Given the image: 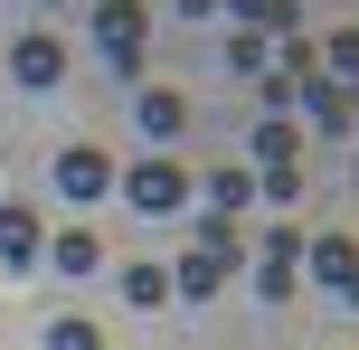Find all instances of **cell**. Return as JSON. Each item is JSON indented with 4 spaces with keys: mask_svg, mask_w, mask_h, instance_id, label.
Wrapping results in <instances>:
<instances>
[{
    "mask_svg": "<svg viewBox=\"0 0 359 350\" xmlns=\"http://www.w3.org/2000/svg\"><path fill=\"white\" fill-rule=\"evenodd\" d=\"M0 86H38V95H57V86H67V38H48V29L10 38V57H0Z\"/></svg>",
    "mask_w": 359,
    "mask_h": 350,
    "instance_id": "cell-1",
    "label": "cell"
},
{
    "mask_svg": "<svg viewBox=\"0 0 359 350\" xmlns=\"http://www.w3.org/2000/svg\"><path fill=\"white\" fill-rule=\"evenodd\" d=\"M114 189H123L142 218H170V208H189V170H180V161H133V170H114Z\"/></svg>",
    "mask_w": 359,
    "mask_h": 350,
    "instance_id": "cell-2",
    "label": "cell"
},
{
    "mask_svg": "<svg viewBox=\"0 0 359 350\" xmlns=\"http://www.w3.org/2000/svg\"><path fill=\"white\" fill-rule=\"evenodd\" d=\"M95 38H104L114 76H133V67L151 57V19H142V0H104V10H95Z\"/></svg>",
    "mask_w": 359,
    "mask_h": 350,
    "instance_id": "cell-3",
    "label": "cell"
},
{
    "mask_svg": "<svg viewBox=\"0 0 359 350\" xmlns=\"http://www.w3.org/2000/svg\"><path fill=\"white\" fill-rule=\"evenodd\" d=\"M293 284H303V246H293V237H265V256H255V303H274V313H284Z\"/></svg>",
    "mask_w": 359,
    "mask_h": 350,
    "instance_id": "cell-4",
    "label": "cell"
},
{
    "mask_svg": "<svg viewBox=\"0 0 359 350\" xmlns=\"http://www.w3.org/2000/svg\"><path fill=\"white\" fill-rule=\"evenodd\" d=\"M57 189H67V199H104V189H114V161H104V152H95V142H76V152H57Z\"/></svg>",
    "mask_w": 359,
    "mask_h": 350,
    "instance_id": "cell-5",
    "label": "cell"
},
{
    "mask_svg": "<svg viewBox=\"0 0 359 350\" xmlns=\"http://www.w3.org/2000/svg\"><path fill=\"white\" fill-rule=\"evenodd\" d=\"M303 114H312V133H359V95L341 86V76H312V86H303Z\"/></svg>",
    "mask_w": 359,
    "mask_h": 350,
    "instance_id": "cell-6",
    "label": "cell"
},
{
    "mask_svg": "<svg viewBox=\"0 0 359 350\" xmlns=\"http://www.w3.org/2000/svg\"><path fill=\"white\" fill-rule=\"evenodd\" d=\"M312 275L359 313V237H312Z\"/></svg>",
    "mask_w": 359,
    "mask_h": 350,
    "instance_id": "cell-7",
    "label": "cell"
},
{
    "mask_svg": "<svg viewBox=\"0 0 359 350\" xmlns=\"http://www.w3.org/2000/svg\"><path fill=\"white\" fill-rule=\"evenodd\" d=\"M38 246H48L38 208L29 199H0V265H38Z\"/></svg>",
    "mask_w": 359,
    "mask_h": 350,
    "instance_id": "cell-8",
    "label": "cell"
},
{
    "mask_svg": "<svg viewBox=\"0 0 359 350\" xmlns=\"http://www.w3.org/2000/svg\"><path fill=\"white\" fill-rule=\"evenodd\" d=\"M217 284H227V256H208V246H189V256L170 265V294H180V303H208Z\"/></svg>",
    "mask_w": 359,
    "mask_h": 350,
    "instance_id": "cell-9",
    "label": "cell"
},
{
    "mask_svg": "<svg viewBox=\"0 0 359 350\" xmlns=\"http://www.w3.org/2000/svg\"><path fill=\"white\" fill-rule=\"evenodd\" d=\"M217 10H236L255 38H293L303 29V0H217Z\"/></svg>",
    "mask_w": 359,
    "mask_h": 350,
    "instance_id": "cell-10",
    "label": "cell"
},
{
    "mask_svg": "<svg viewBox=\"0 0 359 350\" xmlns=\"http://www.w3.org/2000/svg\"><path fill=\"white\" fill-rule=\"evenodd\" d=\"M133 114H142V133H151V142H170V133L189 123V95H170V86H142V105H133Z\"/></svg>",
    "mask_w": 359,
    "mask_h": 350,
    "instance_id": "cell-11",
    "label": "cell"
},
{
    "mask_svg": "<svg viewBox=\"0 0 359 350\" xmlns=\"http://www.w3.org/2000/svg\"><path fill=\"white\" fill-rule=\"evenodd\" d=\"M255 161H265V170L303 161V133H293V114H265V123H255Z\"/></svg>",
    "mask_w": 359,
    "mask_h": 350,
    "instance_id": "cell-12",
    "label": "cell"
},
{
    "mask_svg": "<svg viewBox=\"0 0 359 350\" xmlns=\"http://www.w3.org/2000/svg\"><path fill=\"white\" fill-rule=\"evenodd\" d=\"M123 303L133 313H161L170 303V265H123Z\"/></svg>",
    "mask_w": 359,
    "mask_h": 350,
    "instance_id": "cell-13",
    "label": "cell"
},
{
    "mask_svg": "<svg viewBox=\"0 0 359 350\" xmlns=\"http://www.w3.org/2000/svg\"><path fill=\"white\" fill-rule=\"evenodd\" d=\"M255 199V170H208V218H236Z\"/></svg>",
    "mask_w": 359,
    "mask_h": 350,
    "instance_id": "cell-14",
    "label": "cell"
},
{
    "mask_svg": "<svg viewBox=\"0 0 359 350\" xmlns=\"http://www.w3.org/2000/svg\"><path fill=\"white\" fill-rule=\"evenodd\" d=\"M38 256H57V275H95V237H86V227H67V237L38 246Z\"/></svg>",
    "mask_w": 359,
    "mask_h": 350,
    "instance_id": "cell-15",
    "label": "cell"
},
{
    "mask_svg": "<svg viewBox=\"0 0 359 350\" xmlns=\"http://www.w3.org/2000/svg\"><path fill=\"white\" fill-rule=\"evenodd\" d=\"M48 350H104V332H95L86 313H57L48 322Z\"/></svg>",
    "mask_w": 359,
    "mask_h": 350,
    "instance_id": "cell-16",
    "label": "cell"
},
{
    "mask_svg": "<svg viewBox=\"0 0 359 350\" xmlns=\"http://www.w3.org/2000/svg\"><path fill=\"white\" fill-rule=\"evenodd\" d=\"M322 76H341V86L359 76V29H331L322 38Z\"/></svg>",
    "mask_w": 359,
    "mask_h": 350,
    "instance_id": "cell-17",
    "label": "cell"
},
{
    "mask_svg": "<svg viewBox=\"0 0 359 350\" xmlns=\"http://www.w3.org/2000/svg\"><path fill=\"white\" fill-rule=\"evenodd\" d=\"M227 67H236V76H265V67H274V48H265L255 29H236V38H227Z\"/></svg>",
    "mask_w": 359,
    "mask_h": 350,
    "instance_id": "cell-18",
    "label": "cell"
},
{
    "mask_svg": "<svg viewBox=\"0 0 359 350\" xmlns=\"http://www.w3.org/2000/svg\"><path fill=\"white\" fill-rule=\"evenodd\" d=\"M255 189H265L274 208H293V199H303V161H284V170H255Z\"/></svg>",
    "mask_w": 359,
    "mask_h": 350,
    "instance_id": "cell-19",
    "label": "cell"
},
{
    "mask_svg": "<svg viewBox=\"0 0 359 350\" xmlns=\"http://www.w3.org/2000/svg\"><path fill=\"white\" fill-rule=\"evenodd\" d=\"M350 95H359V86H350Z\"/></svg>",
    "mask_w": 359,
    "mask_h": 350,
    "instance_id": "cell-20",
    "label": "cell"
}]
</instances>
